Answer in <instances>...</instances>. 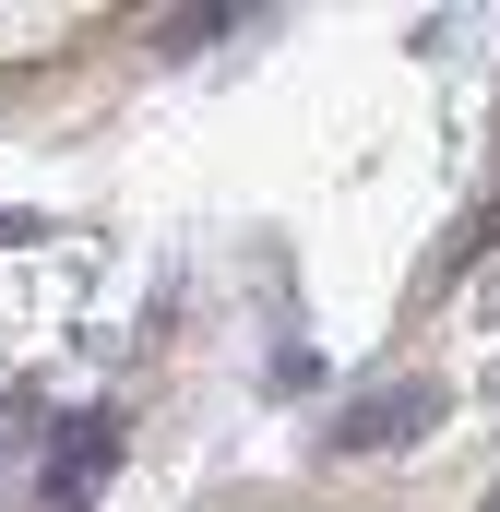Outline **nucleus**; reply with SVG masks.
I'll list each match as a JSON object with an SVG mask.
<instances>
[{
	"mask_svg": "<svg viewBox=\"0 0 500 512\" xmlns=\"http://www.w3.org/2000/svg\"><path fill=\"white\" fill-rule=\"evenodd\" d=\"M108 465H120V405H84V417L48 441V465H36V512H84L108 489Z\"/></svg>",
	"mask_w": 500,
	"mask_h": 512,
	"instance_id": "2",
	"label": "nucleus"
},
{
	"mask_svg": "<svg viewBox=\"0 0 500 512\" xmlns=\"http://www.w3.org/2000/svg\"><path fill=\"white\" fill-rule=\"evenodd\" d=\"M441 405H453L441 382H381V393H358V405L322 429V453H334V465H370V453H393V441L441 429Z\"/></svg>",
	"mask_w": 500,
	"mask_h": 512,
	"instance_id": "1",
	"label": "nucleus"
},
{
	"mask_svg": "<svg viewBox=\"0 0 500 512\" xmlns=\"http://www.w3.org/2000/svg\"><path fill=\"white\" fill-rule=\"evenodd\" d=\"M322 382H334V370H322V346H298V334H286V346H274V370H262L274 405H298V393H322Z\"/></svg>",
	"mask_w": 500,
	"mask_h": 512,
	"instance_id": "4",
	"label": "nucleus"
},
{
	"mask_svg": "<svg viewBox=\"0 0 500 512\" xmlns=\"http://www.w3.org/2000/svg\"><path fill=\"white\" fill-rule=\"evenodd\" d=\"M239 36V12H167L155 24V60H203V48H227Z\"/></svg>",
	"mask_w": 500,
	"mask_h": 512,
	"instance_id": "3",
	"label": "nucleus"
},
{
	"mask_svg": "<svg viewBox=\"0 0 500 512\" xmlns=\"http://www.w3.org/2000/svg\"><path fill=\"white\" fill-rule=\"evenodd\" d=\"M36 417H48V393H0V441H24Z\"/></svg>",
	"mask_w": 500,
	"mask_h": 512,
	"instance_id": "5",
	"label": "nucleus"
}]
</instances>
